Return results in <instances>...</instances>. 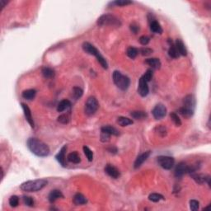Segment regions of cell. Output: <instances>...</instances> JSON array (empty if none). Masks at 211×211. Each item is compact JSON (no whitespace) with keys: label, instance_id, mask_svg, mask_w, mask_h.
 Here are the masks:
<instances>
[{"label":"cell","instance_id":"cell-6","mask_svg":"<svg viewBox=\"0 0 211 211\" xmlns=\"http://www.w3.org/2000/svg\"><path fill=\"white\" fill-rule=\"evenodd\" d=\"M98 107H99V104L97 98L95 97H90L85 104V113L87 115H93L97 111Z\"/></svg>","mask_w":211,"mask_h":211},{"label":"cell","instance_id":"cell-16","mask_svg":"<svg viewBox=\"0 0 211 211\" xmlns=\"http://www.w3.org/2000/svg\"><path fill=\"white\" fill-rule=\"evenodd\" d=\"M67 150V146L64 145L62 147L59 152L55 155V158L58 161V163L60 164L62 167H65L66 163H65V152Z\"/></svg>","mask_w":211,"mask_h":211},{"label":"cell","instance_id":"cell-5","mask_svg":"<svg viewBox=\"0 0 211 211\" xmlns=\"http://www.w3.org/2000/svg\"><path fill=\"white\" fill-rule=\"evenodd\" d=\"M97 25L100 26H111L120 27V25H121V22L115 16L111 15V14H104V15H102L100 18H98Z\"/></svg>","mask_w":211,"mask_h":211},{"label":"cell","instance_id":"cell-35","mask_svg":"<svg viewBox=\"0 0 211 211\" xmlns=\"http://www.w3.org/2000/svg\"><path fill=\"white\" fill-rule=\"evenodd\" d=\"M83 152H84V154L87 157V160L89 162L92 161V159H93V153H92V151L88 147H87V146H83Z\"/></svg>","mask_w":211,"mask_h":211},{"label":"cell","instance_id":"cell-27","mask_svg":"<svg viewBox=\"0 0 211 211\" xmlns=\"http://www.w3.org/2000/svg\"><path fill=\"white\" fill-rule=\"evenodd\" d=\"M170 42V48L168 50V54H169V56L171 58H173V59H177L179 56H180V54H179L178 51L176 50V46H175L174 44L171 43Z\"/></svg>","mask_w":211,"mask_h":211},{"label":"cell","instance_id":"cell-38","mask_svg":"<svg viewBox=\"0 0 211 211\" xmlns=\"http://www.w3.org/2000/svg\"><path fill=\"white\" fill-rule=\"evenodd\" d=\"M22 200H23V203H24L26 206H29V207L34 206V200H33L32 197H31V196H23V198H22Z\"/></svg>","mask_w":211,"mask_h":211},{"label":"cell","instance_id":"cell-2","mask_svg":"<svg viewBox=\"0 0 211 211\" xmlns=\"http://www.w3.org/2000/svg\"><path fill=\"white\" fill-rule=\"evenodd\" d=\"M47 185V181L45 179H37L34 181H25L20 186V189L26 192H36L42 190Z\"/></svg>","mask_w":211,"mask_h":211},{"label":"cell","instance_id":"cell-40","mask_svg":"<svg viewBox=\"0 0 211 211\" xmlns=\"http://www.w3.org/2000/svg\"><path fill=\"white\" fill-rule=\"evenodd\" d=\"M111 135L108 133L105 132L103 130H101V141L103 143H106V142H108L110 140V137Z\"/></svg>","mask_w":211,"mask_h":211},{"label":"cell","instance_id":"cell-24","mask_svg":"<svg viewBox=\"0 0 211 211\" xmlns=\"http://www.w3.org/2000/svg\"><path fill=\"white\" fill-rule=\"evenodd\" d=\"M42 73L44 78H46V79H52V78L54 77V74H54V69H52L51 68L49 67L42 68Z\"/></svg>","mask_w":211,"mask_h":211},{"label":"cell","instance_id":"cell-9","mask_svg":"<svg viewBox=\"0 0 211 211\" xmlns=\"http://www.w3.org/2000/svg\"><path fill=\"white\" fill-rule=\"evenodd\" d=\"M138 92L141 97L148 96V92H149V88H148V83L146 82L145 79L143 78V76L140 78L139 82V87H138Z\"/></svg>","mask_w":211,"mask_h":211},{"label":"cell","instance_id":"cell-33","mask_svg":"<svg viewBox=\"0 0 211 211\" xmlns=\"http://www.w3.org/2000/svg\"><path fill=\"white\" fill-rule=\"evenodd\" d=\"M126 54L128 57H130V59H135V57L138 55V54H139V50L136 48H135V47H129L127 49Z\"/></svg>","mask_w":211,"mask_h":211},{"label":"cell","instance_id":"cell-18","mask_svg":"<svg viewBox=\"0 0 211 211\" xmlns=\"http://www.w3.org/2000/svg\"><path fill=\"white\" fill-rule=\"evenodd\" d=\"M64 196L63 194H62V192H60V191H59V190H53V191H51L50 192V193L49 194V196H48V200L49 201H50V203H54L55 200H57L59 198H63Z\"/></svg>","mask_w":211,"mask_h":211},{"label":"cell","instance_id":"cell-22","mask_svg":"<svg viewBox=\"0 0 211 211\" xmlns=\"http://www.w3.org/2000/svg\"><path fill=\"white\" fill-rule=\"evenodd\" d=\"M150 29L153 32L157 33V34H162L163 33V28L161 25L159 24V22L157 21H151L150 22Z\"/></svg>","mask_w":211,"mask_h":211},{"label":"cell","instance_id":"cell-8","mask_svg":"<svg viewBox=\"0 0 211 211\" xmlns=\"http://www.w3.org/2000/svg\"><path fill=\"white\" fill-rule=\"evenodd\" d=\"M152 114L156 120H161L163 117H165L166 114H167V108L164 105L159 103V104L156 105L154 108L153 109Z\"/></svg>","mask_w":211,"mask_h":211},{"label":"cell","instance_id":"cell-17","mask_svg":"<svg viewBox=\"0 0 211 211\" xmlns=\"http://www.w3.org/2000/svg\"><path fill=\"white\" fill-rule=\"evenodd\" d=\"M175 46H176V50H177V51H178L180 55H182V56H186L187 55L186 49L185 44L183 43V42L181 41V40H180V39L176 40V43H175Z\"/></svg>","mask_w":211,"mask_h":211},{"label":"cell","instance_id":"cell-19","mask_svg":"<svg viewBox=\"0 0 211 211\" xmlns=\"http://www.w3.org/2000/svg\"><path fill=\"white\" fill-rule=\"evenodd\" d=\"M145 63L148 65L151 66L153 69H159L161 68V61L159 60V59L157 58H150V59H147L145 60Z\"/></svg>","mask_w":211,"mask_h":211},{"label":"cell","instance_id":"cell-43","mask_svg":"<svg viewBox=\"0 0 211 211\" xmlns=\"http://www.w3.org/2000/svg\"><path fill=\"white\" fill-rule=\"evenodd\" d=\"M139 43L141 44V45H143V46H147L148 42H149V41H150V38L147 36H142L139 37Z\"/></svg>","mask_w":211,"mask_h":211},{"label":"cell","instance_id":"cell-37","mask_svg":"<svg viewBox=\"0 0 211 211\" xmlns=\"http://www.w3.org/2000/svg\"><path fill=\"white\" fill-rule=\"evenodd\" d=\"M9 205L10 206L15 208L19 205V198L17 196H13L9 198Z\"/></svg>","mask_w":211,"mask_h":211},{"label":"cell","instance_id":"cell-7","mask_svg":"<svg viewBox=\"0 0 211 211\" xmlns=\"http://www.w3.org/2000/svg\"><path fill=\"white\" fill-rule=\"evenodd\" d=\"M157 161L158 165L165 170L172 169L175 163L174 158L169 156H159L157 158Z\"/></svg>","mask_w":211,"mask_h":211},{"label":"cell","instance_id":"cell-4","mask_svg":"<svg viewBox=\"0 0 211 211\" xmlns=\"http://www.w3.org/2000/svg\"><path fill=\"white\" fill-rule=\"evenodd\" d=\"M113 82L118 88H120L122 91H126L130 84V79L125 75H123L120 71L115 70L113 72L112 75Z\"/></svg>","mask_w":211,"mask_h":211},{"label":"cell","instance_id":"cell-12","mask_svg":"<svg viewBox=\"0 0 211 211\" xmlns=\"http://www.w3.org/2000/svg\"><path fill=\"white\" fill-rule=\"evenodd\" d=\"M187 166L188 165H186V163L184 162H181L176 165L174 172L176 178H181L186 173H187Z\"/></svg>","mask_w":211,"mask_h":211},{"label":"cell","instance_id":"cell-28","mask_svg":"<svg viewBox=\"0 0 211 211\" xmlns=\"http://www.w3.org/2000/svg\"><path fill=\"white\" fill-rule=\"evenodd\" d=\"M194 111L192 110H190V109H187L186 107H181V108H179L178 112L180 115H181L183 117L185 118H191L193 115Z\"/></svg>","mask_w":211,"mask_h":211},{"label":"cell","instance_id":"cell-39","mask_svg":"<svg viewBox=\"0 0 211 211\" xmlns=\"http://www.w3.org/2000/svg\"><path fill=\"white\" fill-rule=\"evenodd\" d=\"M200 207V203L196 200H192L190 201V209L192 211H196L199 209Z\"/></svg>","mask_w":211,"mask_h":211},{"label":"cell","instance_id":"cell-3","mask_svg":"<svg viewBox=\"0 0 211 211\" xmlns=\"http://www.w3.org/2000/svg\"><path fill=\"white\" fill-rule=\"evenodd\" d=\"M83 49L85 52L87 53V54H91V55H94L96 57L97 61L100 63V64L103 66V69H108V64H107V60L105 59L104 57L101 54V53L99 52V50L95 47L94 46H92V44H90L89 42H84L83 44Z\"/></svg>","mask_w":211,"mask_h":211},{"label":"cell","instance_id":"cell-26","mask_svg":"<svg viewBox=\"0 0 211 211\" xmlns=\"http://www.w3.org/2000/svg\"><path fill=\"white\" fill-rule=\"evenodd\" d=\"M67 159L69 162L73 163H75V164L79 163L81 162L80 156H79V153H78L77 152H73V153H69V154L68 155Z\"/></svg>","mask_w":211,"mask_h":211},{"label":"cell","instance_id":"cell-42","mask_svg":"<svg viewBox=\"0 0 211 211\" xmlns=\"http://www.w3.org/2000/svg\"><path fill=\"white\" fill-rule=\"evenodd\" d=\"M111 3L117 5V6H126V5L131 4L132 2L131 1H127V0H120V1H115V2Z\"/></svg>","mask_w":211,"mask_h":211},{"label":"cell","instance_id":"cell-30","mask_svg":"<svg viewBox=\"0 0 211 211\" xmlns=\"http://www.w3.org/2000/svg\"><path fill=\"white\" fill-rule=\"evenodd\" d=\"M117 123L120 125V126H127L133 124V120L128 117H125V116H120L117 119Z\"/></svg>","mask_w":211,"mask_h":211},{"label":"cell","instance_id":"cell-41","mask_svg":"<svg viewBox=\"0 0 211 211\" xmlns=\"http://www.w3.org/2000/svg\"><path fill=\"white\" fill-rule=\"evenodd\" d=\"M153 76V70L152 69H148L147 71H146L145 74L143 75V78L145 79V81L147 82V83H148L149 81H151Z\"/></svg>","mask_w":211,"mask_h":211},{"label":"cell","instance_id":"cell-23","mask_svg":"<svg viewBox=\"0 0 211 211\" xmlns=\"http://www.w3.org/2000/svg\"><path fill=\"white\" fill-rule=\"evenodd\" d=\"M70 107H71V103L69 100L64 99V100L61 101L60 103L58 104V106H57V111H59V112H62V111L67 110L68 108H69Z\"/></svg>","mask_w":211,"mask_h":211},{"label":"cell","instance_id":"cell-36","mask_svg":"<svg viewBox=\"0 0 211 211\" xmlns=\"http://www.w3.org/2000/svg\"><path fill=\"white\" fill-rule=\"evenodd\" d=\"M57 120L61 124H68L70 120V117L68 114H63V115H59Z\"/></svg>","mask_w":211,"mask_h":211},{"label":"cell","instance_id":"cell-15","mask_svg":"<svg viewBox=\"0 0 211 211\" xmlns=\"http://www.w3.org/2000/svg\"><path fill=\"white\" fill-rule=\"evenodd\" d=\"M149 155H150V151H147V152H144V153L139 155L136 160L135 161V163H134V168L136 169V168H139V167H141L142 164L148 158Z\"/></svg>","mask_w":211,"mask_h":211},{"label":"cell","instance_id":"cell-1","mask_svg":"<svg viewBox=\"0 0 211 211\" xmlns=\"http://www.w3.org/2000/svg\"><path fill=\"white\" fill-rule=\"evenodd\" d=\"M26 146L29 150L37 157H46L50 153V148L48 145L36 138H29L26 142Z\"/></svg>","mask_w":211,"mask_h":211},{"label":"cell","instance_id":"cell-32","mask_svg":"<svg viewBox=\"0 0 211 211\" xmlns=\"http://www.w3.org/2000/svg\"><path fill=\"white\" fill-rule=\"evenodd\" d=\"M148 200L153 202H158L160 200H164V196L161 194L158 193H152L148 196Z\"/></svg>","mask_w":211,"mask_h":211},{"label":"cell","instance_id":"cell-13","mask_svg":"<svg viewBox=\"0 0 211 211\" xmlns=\"http://www.w3.org/2000/svg\"><path fill=\"white\" fill-rule=\"evenodd\" d=\"M183 107L195 111L196 107V99L193 95H187L183 99Z\"/></svg>","mask_w":211,"mask_h":211},{"label":"cell","instance_id":"cell-14","mask_svg":"<svg viewBox=\"0 0 211 211\" xmlns=\"http://www.w3.org/2000/svg\"><path fill=\"white\" fill-rule=\"evenodd\" d=\"M105 172L107 173L108 176L114 179H117L120 176V172L117 168L114 167V166L111 165V164H107L105 167Z\"/></svg>","mask_w":211,"mask_h":211},{"label":"cell","instance_id":"cell-21","mask_svg":"<svg viewBox=\"0 0 211 211\" xmlns=\"http://www.w3.org/2000/svg\"><path fill=\"white\" fill-rule=\"evenodd\" d=\"M36 95V91L35 89H27L22 92V97L26 100H33Z\"/></svg>","mask_w":211,"mask_h":211},{"label":"cell","instance_id":"cell-46","mask_svg":"<svg viewBox=\"0 0 211 211\" xmlns=\"http://www.w3.org/2000/svg\"><path fill=\"white\" fill-rule=\"evenodd\" d=\"M108 151L111 153H116V152H117V148H115V147H114V146H112V147H110V148H108Z\"/></svg>","mask_w":211,"mask_h":211},{"label":"cell","instance_id":"cell-45","mask_svg":"<svg viewBox=\"0 0 211 211\" xmlns=\"http://www.w3.org/2000/svg\"><path fill=\"white\" fill-rule=\"evenodd\" d=\"M130 31H132L133 33H134V34H136V33L139 31V26H138L136 23H135V22H134V23H131L130 26Z\"/></svg>","mask_w":211,"mask_h":211},{"label":"cell","instance_id":"cell-44","mask_svg":"<svg viewBox=\"0 0 211 211\" xmlns=\"http://www.w3.org/2000/svg\"><path fill=\"white\" fill-rule=\"evenodd\" d=\"M139 52L142 55H144V56H148L149 54H152L153 50L150 48H147V47H144V48H142L139 50Z\"/></svg>","mask_w":211,"mask_h":211},{"label":"cell","instance_id":"cell-10","mask_svg":"<svg viewBox=\"0 0 211 211\" xmlns=\"http://www.w3.org/2000/svg\"><path fill=\"white\" fill-rule=\"evenodd\" d=\"M192 178L193 179L194 181H196V183L198 184H203V183H208V185L210 186V176H207L205 174H199V173H192L191 174Z\"/></svg>","mask_w":211,"mask_h":211},{"label":"cell","instance_id":"cell-20","mask_svg":"<svg viewBox=\"0 0 211 211\" xmlns=\"http://www.w3.org/2000/svg\"><path fill=\"white\" fill-rule=\"evenodd\" d=\"M87 199L83 196V194L77 193L75 196H74V203L76 205H84L87 203Z\"/></svg>","mask_w":211,"mask_h":211},{"label":"cell","instance_id":"cell-34","mask_svg":"<svg viewBox=\"0 0 211 211\" xmlns=\"http://www.w3.org/2000/svg\"><path fill=\"white\" fill-rule=\"evenodd\" d=\"M170 117H171V120L173 121V123L176 125V126H181V119L179 118L177 114L175 113V112H172V113L170 114Z\"/></svg>","mask_w":211,"mask_h":211},{"label":"cell","instance_id":"cell-47","mask_svg":"<svg viewBox=\"0 0 211 211\" xmlns=\"http://www.w3.org/2000/svg\"><path fill=\"white\" fill-rule=\"evenodd\" d=\"M8 1H5V0H0V4H1V8H3L5 7V5H7L8 3Z\"/></svg>","mask_w":211,"mask_h":211},{"label":"cell","instance_id":"cell-29","mask_svg":"<svg viewBox=\"0 0 211 211\" xmlns=\"http://www.w3.org/2000/svg\"><path fill=\"white\" fill-rule=\"evenodd\" d=\"M101 130H103L105 132L108 133L111 135H115V136H118L119 135V131L115 128V127H112L111 125H105V126L102 127Z\"/></svg>","mask_w":211,"mask_h":211},{"label":"cell","instance_id":"cell-25","mask_svg":"<svg viewBox=\"0 0 211 211\" xmlns=\"http://www.w3.org/2000/svg\"><path fill=\"white\" fill-rule=\"evenodd\" d=\"M130 115L134 119H135V120H144V119L147 118V116H148V115H147L146 112L142 111H132L130 113Z\"/></svg>","mask_w":211,"mask_h":211},{"label":"cell","instance_id":"cell-11","mask_svg":"<svg viewBox=\"0 0 211 211\" xmlns=\"http://www.w3.org/2000/svg\"><path fill=\"white\" fill-rule=\"evenodd\" d=\"M21 106H22V108L23 110V112H24L26 120L28 122V124L30 125L31 128H34V126H35V122H34V120H33L32 115H31V111L30 108L25 103H22Z\"/></svg>","mask_w":211,"mask_h":211},{"label":"cell","instance_id":"cell-31","mask_svg":"<svg viewBox=\"0 0 211 211\" xmlns=\"http://www.w3.org/2000/svg\"><path fill=\"white\" fill-rule=\"evenodd\" d=\"M83 89H82V88H80L79 87H74V88H73L72 96H73V97L75 99V100H78V99H79L81 97L83 96Z\"/></svg>","mask_w":211,"mask_h":211}]
</instances>
